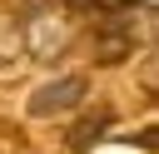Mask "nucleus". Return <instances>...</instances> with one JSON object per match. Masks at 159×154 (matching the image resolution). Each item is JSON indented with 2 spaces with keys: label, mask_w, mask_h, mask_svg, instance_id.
Masks as SVG:
<instances>
[{
  "label": "nucleus",
  "mask_w": 159,
  "mask_h": 154,
  "mask_svg": "<svg viewBox=\"0 0 159 154\" xmlns=\"http://www.w3.org/2000/svg\"><path fill=\"white\" fill-rule=\"evenodd\" d=\"M70 40H75V20L65 10H55V0L25 10V45L35 60H60L70 50Z\"/></svg>",
  "instance_id": "obj_1"
},
{
  "label": "nucleus",
  "mask_w": 159,
  "mask_h": 154,
  "mask_svg": "<svg viewBox=\"0 0 159 154\" xmlns=\"http://www.w3.org/2000/svg\"><path fill=\"white\" fill-rule=\"evenodd\" d=\"M84 94H89V79H84V75H60V79H50V84H40V89L30 94V114H35V119L70 114V109L84 104Z\"/></svg>",
  "instance_id": "obj_2"
},
{
  "label": "nucleus",
  "mask_w": 159,
  "mask_h": 154,
  "mask_svg": "<svg viewBox=\"0 0 159 154\" xmlns=\"http://www.w3.org/2000/svg\"><path fill=\"white\" fill-rule=\"evenodd\" d=\"M134 55V25L124 10H109L99 25H94V60L99 65H119Z\"/></svg>",
  "instance_id": "obj_3"
},
{
  "label": "nucleus",
  "mask_w": 159,
  "mask_h": 154,
  "mask_svg": "<svg viewBox=\"0 0 159 154\" xmlns=\"http://www.w3.org/2000/svg\"><path fill=\"white\" fill-rule=\"evenodd\" d=\"M109 124H114V109L109 104H94V109H80V119L65 129V149H75V154H84V149H94L104 134H109Z\"/></svg>",
  "instance_id": "obj_4"
}]
</instances>
